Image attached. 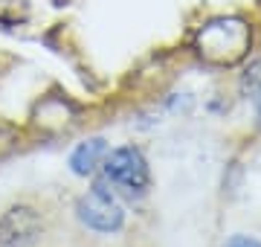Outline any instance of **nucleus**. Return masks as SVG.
Wrapping results in <instances>:
<instances>
[{
  "instance_id": "nucleus-5",
  "label": "nucleus",
  "mask_w": 261,
  "mask_h": 247,
  "mask_svg": "<svg viewBox=\"0 0 261 247\" xmlns=\"http://www.w3.org/2000/svg\"><path fill=\"white\" fill-rule=\"evenodd\" d=\"M73 116H75V108L64 96H47L35 108V122L41 128H47V131H61V128H67V125L73 122Z\"/></svg>"
},
{
  "instance_id": "nucleus-9",
  "label": "nucleus",
  "mask_w": 261,
  "mask_h": 247,
  "mask_svg": "<svg viewBox=\"0 0 261 247\" xmlns=\"http://www.w3.org/2000/svg\"><path fill=\"white\" fill-rule=\"evenodd\" d=\"M226 247H261V241L252 236H232L226 241Z\"/></svg>"
},
{
  "instance_id": "nucleus-8",
  "label": "nucleus",
  "mask_w": 261,
  "mask_h": 247,
  "mask_svg": "<svg viewBox=\"0 0 261 247\" xmlns=\"http://www.w3.org/2000/svg\"><path fill=\"white\" fill-rule=\"evenodd\" d=\"M29 0H0V27H20L29 20Z\"/></svg>"
},
{
  "instance_id": "nucleus-6",
  "label": "nucleus",
  "mask_w": 261,
  "mask_h": 247,
  "mask_svg": "<svg viewBox=\"0 0 261 247\" xmlns=\"http://www.w3.org/2000/svg\"><path fill=\"white\" fill-rule=\"evenodd\" d=\"M105 157H108V143H105L102 137H90V140H84V143H79L73 149V154H70V169L75 175L87 178V175H93L102 166Z\"/></svg>"
},
{
  "instance_id": "nucleus-10",
  "label": "nucleus",
  "mask_w": 261,
  "mask_h": 247,
  "mask_svg": "<svg viewBox=\"0 0 261 247\" xmlns=\"http://www.w3.org/2000/svg\"><path fill=\"white\" fill-rule=\"evenodd\" d=\"M53 3H58V6H64V3H70V0H53Z\"/></svg>"
},
{
  "instance_id": "nucleus-2",
  "label": "nucleus",
  "mask_w": 261,
  "mask_h": 247,
  "mask_svg": "<svg viewBox=\"0 0 261 247\" xmlns=\"http://www.w3.org/2000/svg\"><path fill=\"white\" fill-rule=\"evenodd\" d=\"M102 175H105V181L113 183L128 198H140L151 186L148 160H145V154L137 145H122V149L108 152V157L102 163Z\"/></svg>"
},
{
  "instance_id": "nucleus-3",
  "label": "nucleus",
  "mask_w": 261,
  "mask_h": 247,
  "mask_svg": "<svg viewBox=\"0 0 261 247\" xmlns=\"http://www.w3.org/2000/svg\"><path fill=\"white\" fill-rule=\"evenodd\" d=\"M75 212H79V221L84 227L96 230V233H116L125 224V209L119 207L116 195L111 192V183L105 178L96 181L93 189L79 198Z\"/></svg>"
},
{
  "instance_id": "nucleus-4",
  "label": "nucleus",
  "mask_w": 261,
  "mask_h": 247,
  "mask_svg": "<svg viewBox=\"0 0 261 247\" xmlns=\"http://www.w3.org/2000/svg\"><path fill=\"white\" fill-rule=\"evenodd\" d=\"M44 233V221L32 207H12L0 218V247H32Z\"/></svg>"
},
{
  "instance_id": "nucleus-1",
  "label": "nucleus",
  "mask_w": 261,
  "mask_h": 247,
  "mask_svg": "<svg viewBox=\"0 0 261 247\" xmlns=\"http://www.w3.org/2000/svg\"><path fill=\"white\" fill-rule=\"evenodd\" d=\"M252 50V27L238 15H221L206 20L195 35V53L206 64L232 67L250 56Z\"/></svg>"
},
{
  "instance_id": "nucleus-7",
  "label": "nucleus",
  "mask_w": 261,
  "mask_h": 247,
  "mask_svg": "<svg viewBox=\"0 0 261 247\" xmlns=\"http://www.w3.org/2000/svg\"><path fill=\"white\" fill-rule=\"evenodd\" d=\"M241 93L247 96L261 119V58H255L247 70L241 73Z\"/></svg>"
}]
</instances>
